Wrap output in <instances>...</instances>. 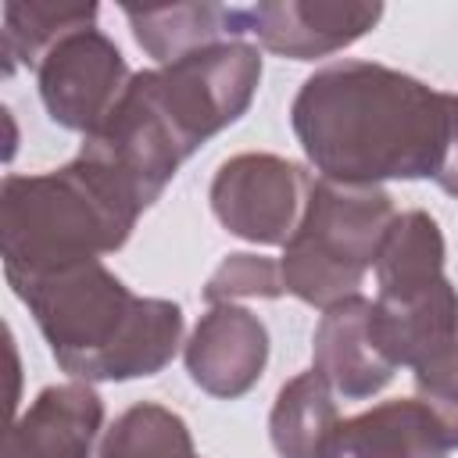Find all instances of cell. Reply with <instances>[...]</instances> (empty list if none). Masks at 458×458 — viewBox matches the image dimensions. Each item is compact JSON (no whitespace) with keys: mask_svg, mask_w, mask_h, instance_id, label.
I'll return each instance as SVG.
<instances>
[{"mask_svg":"<svg viewBox=\"0 0 458 458\" xmlns=\"http://www.w3.org/2000/svg\"><path fill=\"white\" fill-rule=\"evenodd\" d=\"M97 458H200L182 415L165 404L140 401L125 408L100 437Z\"/></svg>","mask_w":458,"mask_h":458,"instance_id":"e0dca14e","label":"cell"},{"mask_svg":"<svg viewBox=\"0 0 458 458\" xmlns=\"http://www.w3.org/2000/svg\"><path fill=\"white\" fill-rule=\"evenodd\" d=\"M444 233L429 211H401L376 254L372 326L394 365L415 369L458 326V290L444 276Z\"/></svg>","mask_w":458,"mask_h":458,"instance_id":"5b68a950","label":"cell"},{"mask_svg":"<svg viewBox=\"0 0 458 458\" xmlns=\"http://www.w3.org/2000/svg\"><path fill=\"white\" fill-rule=\"evenodd\" d=\"M311 369L347 401H365L394 379V361L379 347L372 326V301L354 293L329 304L315 326Z\"/></svg>","mask_w":458,"mask_h":458,"instance_id":"8fae6325","label":"cell"},{"mask_svg":"<svg viewBox=\"0 0 458 458\" xmlns=\"http://www.w3.org/2000/svg\"><path fill=\"white\" fill-rule=\"evenodd\" d=\"M54 361L79 383H125L161 372L182 344V308L132 293L104 261L14 286Z\"/></svg>","mask_w":458,"mask_h":458,"instance_id":"7a4b0ae2","label":"cell"},{"mask_svg":"<svg viewBox=\"0 0 458 458\" xmlns=\"http://www.w3.org/2000/svg\"><path fill=\"white\" fill-rule=\"evenodd\" d=\"M379 18L383 4L365 0H261L250 7H229V36H254L279 57L315 61L351 47Z\"/></svg>","mask_w":458,"mask_h":458,"instance_id":"9c48e42d","label":"cell"},{"mask_svg":"<svg viewBox=\"0 0 458 458\" xmlns=\"http://www.w3.org/2000/svg\"><path fill=\"white\" fill-rule=\"evenodd\" d=\"M97 21V4L75 0H11L4 4V72L14 64L36 68L43 54L75 29Z\"/></svg>","mask_w":458,"mask_h":458,"instance_id":"2e32d148","label":"cell"},{"mask_svg":"<svg viewBox=\"0 0 458 458\" xmlns=\"http://www.w3.org/2000/svg\"><path fill=\"white\" fill-rule=\"evenodd\" d=\"M411 372H415V394L437 415L447 447H458V326Z\"/></svg>","mask_w":458,"mask_h":458,"instance_id":"ac0fdd59","label":"cell"},{"mask_svg":"<svg viewBox=\"0 0 458 458\" xmlns=\"http://www.w3.org/2000/svg\"><path fill=\"white\" fill-rule=\"evenodd\" d=\"M140 79L193 154L250 107L261 82V54L247 39H222L172 64L147 68Z\"/></svg>","mask_w":458,"mask_h":458,"instance_id":"8992f818","label":"cell"},{"mask_svg":"<svg viewBox=\"0 0 458 458\" xmlns=\"http://www.w3.org/2000/svg\"><path fill=\"white\" fill-rule=\"evenodd\" d=\"M394 218V197L383 186H351L318 175L304 218L279 258L286 293L322 311L354 297L365 272L376 268L379 243Z\"/></svg>","mask_w":458,"mask_h":458,"instance_id":"277c9868","label":"cell"},{"mask_svg":"<svg viewBox=\"0 0 458 458\" xmlns=\"http://www.w3.org/2000/svg\"><path fill=\"white\" fill-rule=\"evenodd\" d=\"M143 208L97 161L75 154L39 175H7L0 186V254L11 286L100 261L122 250Z\"/></svg>","mask_w":458,"mask_h":458,"instance_id":"3957f363","label":"cell"},{"mask_svg":"<svg viewBox=\"0 0 458 458\" xmlns=\"http://www.w3.org/2000/svg\"><path fill=\"white\" fill-rule=\"evenodd\" d=\"M104 401L89 383L43 386L14 419L4 458H97Z\"/></svg>","mask_w":458,"mask_h":458,"instance_id":"7c38bea8","label":"cell"},{"mask_svg":"<svg viewBox=\"0 0 458 458\" xmlns=\"http://www.w3.org/2000/svg\"><path fill=\"white\" fill-rule=\"evenodd\" d=\"M283 272L279 261L261 254H229L204 283L208 304H233L240 297H283Z\"/></svg>","mask_w":458,"mask_h":458,"instance_id":"d6986e66","label":"cell"},{"mask_svg":"<svg viewBox=\"0 0 458 458\" xmlns=\"http://www.w3.org/2000/svg\"><path fill=\"white\" fill-rule=\"evenodd\" d=\"M132 72L122 50L97 29H75L57 39L36 64V82L47 114L72 132L89 136L122 100Z\"/></svg>","mask_w":458,"mask_h":458,"instance_id":"ba28073f","label":"cell"},{"mask_svg":"<svg viewBox=\"0 0 458 458\" xmlns=\"http://www.w3.org/2000/svg\"><path fill=\"white\" fill-rule=\"evenodd\" d=\"M290 125L322 179L379 186L433 179L458 197V93L376 61H333L311 72Z\"/></svg>","mask_w":458,"mask_h":458,"instance_id":"6da1fadb","label":"cell"},{"mask_svg":"<svg viewBox=\"0 0 458 458\" xmlns=\"http://www.w3.org/2000/svg\"><path fill=\"white\" fill-rule=\"evenodd\" d=\"M136 43L157 61L172 64L186 54L215 47L229 36V7L222 4H172V7H122Z\"/></svg>","mask_w":458,"mask_h":458,"instance_id":"9a60e30c","label":"cell"},{"mask_svg":"<svg viewBox=\"0 0 458 458\" xmlns=\"http://www.w3.org/2000/svg\"><path fill=\"white\" fill-rule=\"evenodd\" d=\"M326 458H447V440L419 397H394L344 419Z\"/></svg>","mask_w":458,"mask_h":458,"instance_id":"4fadbf2b","label":"cell"},{"mask_svg":"<svg viewBox=\"0 0 458 458\" xmlns=\"http://www.w3.org/2000/svg\"><path fill=\"white\" fill-rule=\"evenodd\" d=\"M340 422L333 386L308 369L279 386L268 415V437L279 458H326Z\"/></svg>","mask_w":458,"mask_h":458,"instance_id":"5bb4252c","label":"cell"},{"mask_svg":"<svg viewBox=\"0 0 458 458\" xmlns=\"http://www.w3.org/2000/svg\"><path fill=\"white\" fill-rule=\"evenodd\" d=\"M315 175L279 154L247 150L218 165L211 179V211L233 236L261 247H286L297 233Z\"/></svg>","mask_w":458,"mask_h":458,"instance_id":"52a82bcc","label":"cell"},{"mask_svg":"<svg viewBox=\"0 0 458 458\" xmlns=\"http://www.w3.org/2000/svg\"><path fill=\"white\" fill-rule=\"evenodd\" d=\"M182 361L204 394L236 401L265 372L268 329L254 311L240 304H211L208 315H200L193 326L182 347Z\"/></svg>","mask_w":458,"mask_h":458,"instance_id":"30bf717a","label":"cell"}]
</instances>
